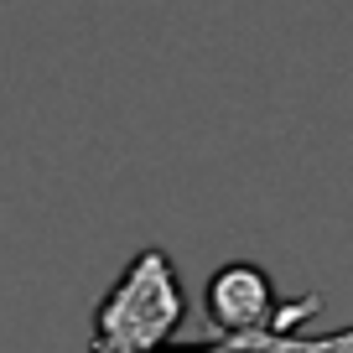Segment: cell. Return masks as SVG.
Instances as JSON below:
<instances>
[{
  "label": "cell",
  "instance_id": "6da1fadb",
  "mask_svg": "<svg viewBox=\"0 0 353 353\" xmlns=\"http://www.w3.org/2000/svg\"><path fill=\"white\" fill-rule=\"evenodd\" d=\"M182 286L166 250H141L94 312V353H161L182 327Z\"/></svg>",
  "mask_w": 353,
  "mask_h": 353
},
{
  "label": "cell",
  "instance_id": "7a4b0ae2",
  "mask_svg": "<svg viewBox=\"0 0 353 353\" xmlns=\"http://www.w3.org/2000/svg\"><path fill=\"white\" fill-rule=\"evenodd\" d=\"M276 317V286L254 260H229L219 276L208 281V322L223 338H250L265 332Z\"/></svg>",
  "mask_w": 353,
  "mask_h": 353
},
{
  "label": "cell",
  "instance_id": "277c9868",
  "mask_svg": "<svg viewBox=\"0 0 353 353\" xmlns=\"http://www.w3.org/2000/svg\"><path fill=\"white\" fill-rule=\"evenodd\" d=\"M188 353H234V343H219V348H188Z\"/></svg>",
  "mask_w": 353,
  "mask_h": 353
},
{
  "label": "cell",
  "instance_id": "3957f363",
  "mask_svg": "<svg viewBox=\"0 0 353 353\" xmlns=\"http://www.w3.org/2000/svg\"><path fill=\"white\" fill-rule=\"evenodd\" d=\"M229 343V338H223ZM234 353H353V327L332 332V338H291V332H250L234 338Z\"/></svg>",
  "mask_w": 353,
  "mask_h": 353
}]
</instances>
